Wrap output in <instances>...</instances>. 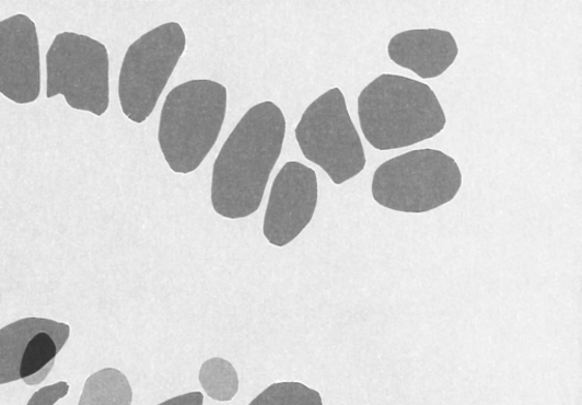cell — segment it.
Here are the masks:
<instances>
[{
    "label": "cell",
    "instance_id": "6da1fadb",
    "mask_svg": "<svg viewBox=\"0 0 582 405\" xmlns=\"http://www.w3.org/2000/svg\"><path fill=\"white\" fill-rule=\"evenodd\" d=\"M284 136V115L273 102L247 111L214 162L211 198L219 216L236 220L258 210Z\"/></svg>",
    "mask_w": 582,
    "mask_h": 405
},
{
    "label": "cell",
    "instance_id": "7a4b0ae2",
    "mask_svg": "<svg viewBox=\"0 0 582 405\" xmlns=\"http://www.w3.org/2000/svg\"><path fill=\"white\" fill-rule=\"evenodd\" d=\"M359 119L365 139L377 151L412 147L441 134L446 114L423 82L382 74L359 97Z\"/></svg>",
    "mask_w": 582,
    "mask_h": 405
},
{
    "label": "cell",
    "instance_id": "3957f363",
    "mask_svg": "<svg viewBox=\"0 0 582 405\" xmlns=\"http://www.w3.org/2000/svg\"><path fill=\"white\" fill-rule=\"evenodd\" d=\"M225 86L195 79L173 89L163 104L159 142L173 172L188 175L210 154L220 136L226 112Z\"/></svg>",
    "mask_w": 582,
    "mask_h": 405
},
{
    "label": "cell",
    "instance_id": "277c9868",
    "mask_svg": "<svg viewBox=\"0 0 582 405\" xmlns=\"http://www.w3.org/2000/svg\"><path fill=\"white\" fill-rule=\"evenodd\" d=\"M462 186L456 161L426 149L396 157L377 167L372 196L377 205L404 213H426L455 198Z\"/></svg>",
    "mask_w": 582,
    "mask_h": 405
},
{
    "label": "cell",
    "instance_id": "5b68a950",
    "mask_svg": "<svg viewBox=\"0 0 582 405\" xmlns=\"http://www.w3.org/2000/svg\"><path fill=\"white\" fill-rule=\"evenodd\" d=\"M295 135L303 155L325 170L335 185L353 180L366 165L362 140L339 89L306 108Z\"/></svg>",
    "mask_w": 582,
    "mask_h": 405
},
{
    "label": "cell",
    "instance_id": "8992f818",
    "mask_svg": "<svg viewBox=\"0 0 582 405\" xmlns=\"http://www.w3.org/2000/svg\"><path fill=\"white\" fill-rule=\"evenodd\" d=\"M186 45L177 22L161 24L130 45L119 77L120 104L129 120L140 125L151 117Z\"/></svg>",
    "mask_w": 582,
    "mask_h": 405
},
{
    "label": "cell",
    "instance_id": "52a82bcc",
    "mask_svg": "<svg viewBox=\"0 0 582 405\" xmlns=\"http://www.w3.org/2000/svg\"><path fill=\"white\" fill-rule=\"evenodd\" d=\"M46 97L62 95L71 108L102 117L109 106V59L104 44L58 34L46 55Z\"/></svg>",
    "mask_w": 582,
    "mask_h": 405
},
{
    "label": "cell",
    "instance_id": "ba28073f",
    "mask_svg": "<svg viewBox=\"0 0 582 405\" xmlns=\"http://www.w3.org/2000/svg\"><path fill=\"white\" fill-rule=\"evenodd\" d=\"M317 198L316 172L301 162H287L271 188L264 223L267 241L283 247L296 240L312 221Z\"/></svg>",
    "mask_w": 582,
    "mask_h": 405
},
{
    "label": "cell",
    "instance_id": "9c48e42d",
    "mask_svg": "<svg viewBox=\"0 0 582 405\" xmlns=\"http://www.w3.org/2000/svg\"><path fill=\"white\" fill-rule=\"evenodd\" d=\"M40 91V47L35 22L24 14L0 21V94L24 105L36 102Z\"/></svg>",
    "mask_w": 582,
    "mask_h": 405
},
{
    "label": "cell",
    "instance_id": "30bf717a",
    "mask_svg": "<svg viewBox=\"0 0 582 405\" xmlns=\"http://www.w3.org/2000/svg\"><path fill=\"white\" fill-rule=\"evenodd\" d=\"M391 60L422 79L444 74L455 62L458 46L453 35L439 28H419L394 36L388 45Z\"/></svg>",
    "mask_w": 582,
    "mask_h": 405
},
{
    "label": "cell",
    "instance_id": "8fae6325",
    "mask_svg": "<svg viewBox=\"0 0 582 405\" xmlns=\"http://www.w3.org/2000/svg\"><path fill=\"white\" fill-rule=\"evenodd\" d=\"M40 332L51 336L60 354L70 338L71 327L45 317L28 316L0 329V385L21 380L20 363L25 346Z\"/></svg>",
    "mask_w": 582,
    "mask_h": 405
},
{
    "label": "cell",
    "instance_id": "7c38bea8",
    "mask_svg": "<svg viewBox=\"0 0 582 405\" xmlns=\"http://www.w3.org/2000/svg\"><path fill=\"white\" fill-rule=\"evenodd\" d=\"M133 392L119 369L105 368L86 379L78 405H131Z\"/></svg>",
    "mask_w": 582,
    "mask_h": 405
},
{
    "label": "cell",
    "instance_id": "4fadbf2b",
    "mask_svg": "<svg viewBox=\"0 0 582 405\" xmlns=\"http://www.w3.org/2000/svg\"><path fill=\"white\" fill-rule=\"evenodd\" d=\"M198 380L203 391L213 400L228 402L240 391L238 372L234 366L222 358H212L203 362Z\"/></svg>",
    "mask_w": 582,
    "mask_h": 405
},
{
    "label": "cell",
    "instance_id": "5bb4252c",
    "mask_svg": "<svg viewBox=\"0 0 582 405\" xmlns=\"http://www.w3.org/2000/svg\"><path fill=\"white\" fill-rule=\"evenodd\" d=\"M248 405H324L322 394L298 382L276 383Z\"/></svg>",
    "mask_w": 582,
    "mask_h": 405
},
{
    "label": "cell",
    "instance_id": "9a60e30c",
    "mask_svg": "<svg viewBox=\"0 0 582 405\" xmlns=\"http://www.w3.org/2000/svg\"><path fill=\"white\" fill-rule=\"evenodd\" d=\"M57 346L45 332L36 334L25 346L20 363V379L31 378L57 357Z\"/></svg>",
    "mask_w": 582,
    "mask_h": 405
},
{
    "label": "cell",
    "instance_id": "2e32d148",
    "mask_svg": "<svg viewBox=\"0 0 582 405\" xmlns=\"http://www.w3.org/2000/svg\"><path fill=\"white\" fill-rule=\"evenodd\" d=\"M69 391L70 385L67 382H58L38 390L26 405H55L65 398Z\"/></svg>",
    "mask_w": 582,
    "mask_h": 405
},
{
    "label": "cell",
    "instance_id": "e0dca14e",
    "mask_svg": "<svg viewBox=\"0 0 582 405\" xmlns=\"http://www.w3.org/2000/svg\"><path fill=\"white\" fill-rule=\"evenodd\" d=\"M159 405H203V394L201 392H191L172 397Z\"/></svg>",
    "mask_w": 582,
    "mask_h": 405
},
{
    "label": "cell",
    "instance_id": "ac0fdd59",
    "mask_svg": "<svg viewBox=\"0 0 582 405\" xmlns=\"http://www.w3.org/2000/svg\"><path fill=\"white\" fill-rule=\"evenodd\" d=\"M55 366V360L44 367L42 370L31 375V378L24 379L23 382L27 386H37L42 384L47 378Z\"/></svg>",
    "mask_w": 582,
    "mask_h": 405
},
{
    "label": "cell",
    "instance_id": "d6986e66",
    "mask_svg": "<svg viewBox=\"0 0 582 405\" xmlns=\"http://www.w3.org/2000/svg\"><path fill=\"white\" fill-rule=\"evenodd\" d=\"M0 302H2V296H0Z\"/></svg>",
    "mask_w": 582,
    "mask_h": 405
}]
</instances>
